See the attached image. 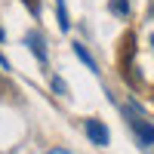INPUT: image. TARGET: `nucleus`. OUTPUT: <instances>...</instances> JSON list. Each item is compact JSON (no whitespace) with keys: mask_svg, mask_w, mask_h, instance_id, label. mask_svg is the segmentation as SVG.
Here are the masks:
<instances>
[{"mask_svg":"<svg viewBox=\"0 0 154 154\" xmlns=\"http://www.w3.org/2000/svg\"><path fill=\"white\" fill-rule=\"evenodd\" d=\"M0 40H3V31H0Z\"/></svg>","mask_w":154,"mask_h":154,"instance_id":"8","label":"nucleus"},{"mask_svg":"<svg viewBox=\"0 0 154 154\" xmlns=\"http://www.w3.org/2000/svg\"><path fill=\"white\" fill-rule=\"evenodd\" d=\"M86 136L93 139L96 145H108V130H105L99 120H86Z\"/></svg>","mask_w":154,"mask_h":154,"instance_id":"2","label":"nucleus"},{"mask_svg":"<svg viewBox=\"0 0 154 154\" xmlns=\"http://www.w3.org/2000/svg\"><path fill=\"white\" fill-rule=\"evenodd\" d=\"M74 53H77V59H83V62H86L89 68H96V65H93V59H89V53L83 49V43H74Z\"/></svg>","mask_w":154,"mask_h":154,"instance_id":"6","label":"nucleus"},{"mask_svg":"<svg viewBox=\"0 0 154 154\" xmlns=\"http://www.w3.org/2000/svg\"><path fill=\"white\" fill-rule=\"evenodd\" d=\"M25 43H31V49H34V56L37 59H46V53H43V43H40V34H28V37H25Z\"/></svg>","mask_w":154,"mask_h":154,"instance_id":"3","label":"nucleus"},{"mask_svg":"<svg viewBox=\"0 0 154 154\" xmlns=\"http://www.w3.org/2000/svg\"><path fill=\"white\" fill-rule=\"evenodd\" d=\"M22 3H25V6L31 9V16H34V19L40 16V0H22Z\"/></svg>","mask_w":154,"mask_h":154,"instance_id":"7","label":"nucleus"},{"mask_svg":"<svg viewBox=\"0 0 154 154\" xmlns=\"http://www.w3.org/2000/svg\"><path fill=\"white\" fill-rule=\"evenodd\" d=\"M56 6H59V28H62V31H68V25H71V22H68V12H65V3H62V0H59Z\"/></svg>","mask_w":154,"mask_h":154,"instance_id":"4","label":"nucleus"},{"mask_svg":"<svg viewBox=\"0 0 154 154\" xmlns=\"http://www.w3.org/2000/svg\"><path fill=\"white\" fill-rule=\"evenodd\" d=\"M151 43H154V37H151Z\"/></svg>","mask_w":154,"mask_h":154,"instance_id":"9","label":"nucleus"},{"mask_svg":"<svg viewBox=\"0 0 154 154\" xmlns=\"http://www.w3.org/2000/svg\"><path fill=\"white\" fill-rule=\"evenodd\" d=\"M130 126L136 130V136L142 139V145H151V142H154V126H151L145 117H139V114H130Z\"/></svg>","mask_w":154,"mask_h":154,"instance_id":"1","label":"nucleus"},{"mask_svg":"<svg viewBox=\"0 0 154 154\" xmlns=\"http://www.w3.org/2000/svg\"><path fill=\"white\" fill-rule=\"evenodd\" d=\"M111 12H117V16H126V12H130V3H126V0H111Z\"/></svg>","mask_w":154,"mask_h":154,"instance_id":"5","label":"nucleus"}]
</instances>
